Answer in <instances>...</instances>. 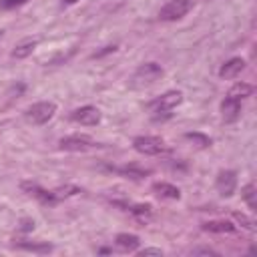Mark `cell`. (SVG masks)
Here are the masks:
<instances>
[{
    "label": "cell",
    "instance_id": "1",
    "mask_svg": "<svg viewBox=\"0 0 257 257\" xmlns=\"http://www.w3.org/2000/svg\"><path fill=\"white\" fill-rule=\"evenodd\" d=\"M181 100H183V92L169 90V92L161 94L159 98H155L153 102H149V110H151L153 118H167V116H171V110L181 104Z\"/></svg>",
    "mask_w": 257,
    "mask_h": 257
},
{
    "label": "cell",
    "instance_id": "2",
    "mask_svg": "<svg viewBox=\"0 0 257 257\" xmlns=\"http://www.w3.org/2000/svg\"><path fill=\"white\" fill-rule=\"evenodd\" d=\"M161 76H163V68H161L157 62H145V64H141V66L135 70V74H133V78H131V86H135V88L151 86V84H155Z\"/></svg>",
    "mask_w": 257,
    "mask_h": 257
},
{
    "label": "cell",
    "instance_id": "3",
    "mask_svg": "<svg viewBox=\"0 0 257 257\" xmlns=\"http://www.w3.org/2000/svg\"><path fill=\"white\" fill-rule=\"evenodd\" d=\"M54 112H56V104L50 100H42V102H34L32 106H28L24 116L32 124H44L54 116Z\"/></svg>",
    "mask_w": 257,
    "mask_h": 257
},
{
    "label": "cell",
    "instance_id": "4",
    "mask_svg": "<svg viewBox=\"0 0 257 257\" xmlns=\"http://www.w3.org/2000/svg\"><path fill=\"white\" fill-rule=\"evenodd\" d=\"M191 8H193V0H171V2H167V4L159 10V18L165 20V22L181 20L183 16L189 14Z\"/></svg>",
    "mask_w": 257,
    "mask_h": 257
},
{
    "label": "cell",
    "instance_id": "5",
    "mask_svg": "<svg viewBox=\"0 0 257 257\" xmlns=\"http://www.w3.org/2000/svg\"><path fill=\"white\" fill-rule=\"evenodd\" d=\"M133 147L137 153L141 155H147V157H155V155H161L167 147L163 143V139L159 137H151V135H143V137H137L133 141Z\"/></svg>",
    "mask_w": 257,
    "mask_h": 257
},
{
    "label": "cell",
    "instance_id": "6",
    "mask_svg": "<svg viewBox=\"0 0 257 257\" xmlns=\"http://www.w3.org/2000/svg\"><path fill=\"white\" fill-rule=\"evenodd\" d=\"M94 145H96L94 139H90L86 135H70V137L60 139V149L62 151H74V153H78V151H88Z\"/></svg>",
    "mask_w": 257,
    "mask_h": 257
},
{
    "label": "cell",
    "instance_id": "7",
    "mask_svg": "<svg viewBox=\"0 0 257 257\" xmlns=\"http://www.w3.org/2000/svg\"><path fill=\"white\" fill-rule=\"evenodd\" d=\"M70 118H72L74 122H80V124L92 126V124H98V122H100V110H98L96 106L86 104V106H80V108L72 110Z\"/></svg>",
    "mask_w": 257,
    "mask_h": 257
},
{
    "label": "cell",
    "instance_id": "8",
    "mask_svg": "<svg viewBox=\"0 0 257 257\" xmlns=\"http://www.w3.org/2000/svg\"><path fill=\"white\" fill-rule=\"evenodd\" d=\"M215 187H217L221 197H231L235 193V187H237V173L235 171H221L217 175Z\"/></svg>",
    "mask_w": 257,
    "mask_h": 257
},
{
    "label": "cell",
    "instance_id": "9",
    "mask_svg": "<svg viewBox=\"0 0 257 257\" xmlns=\"http://www.w3.org/2000/svg\"><path fill=\"white\" fill-rule=\"evenodd\" d=\"M20 187H22V191H26V193L32 195L34 199H38L42 205H54V203L58 201L52 191H46V189H42V187L36 185V183H22Z\"/></svg>",
    "mask_w": 257,
    "mask_h": 257
},
{
    "label": "cell",
    "instance_id": "10",
    "mask_svg": "<svg viewBox=\"0 0 257 257\" xmlns=\"http://www.w3.org/2000/svg\"><path fill=\"white\" fill-rule=\"evenodd\" d=\"M221 114H223L225 122H235L239 118V114H241V100L227 94L225 100L221 102Z\"/></svg>",
    "mask_w": 257,
    "mask_h": 257
},
{
    "label": "cell",
    "instance_id": "11",
    "mask_svg": "<svg viewBox=\"0 0 257 257\" xmlns=\"http://www.w3.org/2000/svg\"><path fill=\"white\" fill-rule=\"evenodd\" d=\"M243 68H245V60L239 58V56H235V58H229L219 68V76L221 78H235V76H239L243 72Z\"/></svg>",
    "mask_w": 257,
    "mask_h": 257
},
{
    "label": "cell",
    "instance_id": "12",
    "mask_svg": "<svg viewBox=\"0 0 257 257\" xmlns=\"http://www.w3.org/2000/svg\"><path fill=\"white\" fill-rule=\"evenodd\" d=\"M203 231L207 233H217V235H223V233H233L235 231V225L225 221V219H215V221H207L201 225Z\"/></svg>",
    "mask_w": 257,
    "mask_h": 257
},
{
    "label": "cell",
    "instance_id": "13",
    "mask_svg": "<svg viewBox=\"0 0 257 257\" xmlns=\"http://www.w3.org/2000/svg\"><path fill=\"white\" fill-rule=\"evenodd\" d=\"M153 191H155L159 197H163V199H179V197H181L179 187H175V185H171V183H165V181L155 183V185H153Z\"/></svg>",
    "mask_w": 257,
    "mask_h": 257
},
{
    "label": "cell",
    "instance_id": "14",
    "mask_svg": "<svg viewBox=\"0 0 257 257\" xmlns=\"http://www.w3.org/2000/svg\"><path fill=\"white\" fill-rule=\"evenodd\" d=\"M139 245H141V239L133 233H118L116 235V247L122 251H135V249H139Z\"/></svg>",
    "mask_w": 257,
    "mask_h": 257
},
{
    "label": "cell",
    "instance_id": "15",
    "mask_svg": "<svg viewBox=\"0 0 257 257\" xmlns=\"http://www.w3.org/2000/svg\"><path fill=\"white\" fill-rule=\"evenodd\" d=\"M36 40L34 38H26V40H22V42H18L16 46H14V50H12V56L14 58H26V56H30L32 54V50L36 48Z\"/></svg>",
    "mask_w": 257,
    "mask_h": 257
},
{
    "label": "cell",
    "instance_id": "16",
    "mask_svg": "<svg viewBox=\"0 0 257 257\" xmlns=\"http://www.w3.org/2000/svg\"><path fill=\"white\" fill-rule=\"evenodd\" d=\"M241 197H243V201L247 203V207H249L251 211L257 209V193H255V185H253V183H247V185L241 189Z\"/></svg>",
    "mask_w": 257,
    "mask_h": 257
},
{
    "label": "cell",
    "instance_id": "17",
    "mask_svg": "<svg viewBox=\"0 0 257 257\" xmlns=\"http://www.w3.org/2000/svg\"><path fill=\"white\" fill-rule=\"evenodd\" d=\"M253 94V84H249V82H237L231 90H229V96H233V98H247V96H251Z\"/></svg>",
    "mask_w": 257,
    "mask_h": 257
},
{
    "label": "cell",
    "instance_id": "18",
    "mask_svg": "<svg viewBox=\"0 0 257 257\" xmlns=\"http://www.w3.org/2000/svg\"><path fill=\"white\" fill-rule=\"evenodd\" d=\"M128 211H131V215H133L135 219H139V221H143V223H147V221L151 219V215H153L151 205H133V207H128Z\"/></svg>",
    "mask_w": 257,
    "mask_h": 257
},
{
    "label": "cell",
    "instance_id": "19",
    "mask_svg": "<svg viewBox=\"0 0 257 257\" xmlns=\"http://www.w3.org/2000/svg\"><path fill=\"white\" fill-rule=\"evenodd\" d=\"M116 171H118L120 175L131 177V179H143L145 175H149V173H151L149 169H141V167H135V165H131V167H118Z\"/></svg>",
    "mask_w": 257,
    "mask_h": 257
},
{
    "label": "cell",
    "instance_id": "20",
    "mask_svg": "<svg viewBox=\"0 0 257 257\" xmlns=\"http://www.w3.org/2000/svg\"><path fill=\"white\" fill-rule=\"evenodd\" d=\"M18 247L24 249V251H32V253H48V251H52L50 243H28V241H22V243H18Z\"/></svg>",
    "mask_w": 257,
    "mask_h": 257
},
{
    "label": "cell",
    "instance_id": "21",
    "mask_svg": "<svg viewBox=\"0 0 257 257\" xmlns=\"http://www.w3.org/2000/svg\"><path fill=\"white\" fill-rule=\"evenodd\" d=\"M185 139H187V141H191V143H195L199 149H205V147H209V145H211V139H209V137H205V135H199V133H187V135H185Z\"/></svg>",
    "mask_w": 257,
    "mask_h": 257
},
{
    "label": "cell",
    "instance_id": "22",
    "mask_svg": "<svg viewBox=\"0 0 257 257\" xmlns=\"http://www.w3.org/2000/svg\"><path fill=\"white\" fill-rule=\"evenodd\" d=\"M233 217H235V221H237V223H241V227H245L247 231H255V223H253L247 215H243V213H235Z\"/></svg>",
    "mask_w": 257,
    "mask_h": 257
},
{
    "label": "cell",
    "instance_id": "23",
    "mask_svg": "<svg viewBox=\"0 0 257 257\" xmlns=\"http://www.w3.org/2000/svg\"><path fill=\"white\" fill-rule=\"evenodd\" d=\"M52 193H54L56 199H62V197H70V195L78 193V189H76V187H64V189H56V191H52Z\"/></svg>",
    "mask_w": 257,
    "mask_h": 257
},
{
    "label": "cell",
    "instance_id": "24",
    "mask_svg": "<svg viewBox=\"0 0 257 257\" xmlns=\"http://www.w3.org/2000/svg\"><path fill=\"white\" fill-rule=\"evenodd\" d=\"M28 0H0V8L2 10H10V8H16V6H22L26 4Z\"/></svg>",
    "mask_w": 257,
    "mask_h": 257
},
{
    "label": "cell",
    "instance_id": "25",
    "mask_svg": "<svg viewBox=\"0 0 257 257\" xmlns=\"http://www.w3.org/2000/svg\"><path fill=\"white\" fill-rule=\"evenodd\" d=\"M139 255H141V257H145V255H159V257H161V255H163V251H161V249H157V247H147V249H141V251H139Z\"/></svg>",
    "mask_w": 257,
    "mask_h": 257
},
{
    "label": "cell",
    "instance_id": "26",
    "mask_svg": "<svg viewBox=\"0 0 257 257\" xmlns=\"http://www.w3.org/2000/svg\"><path fill=\"white\" fill-rule=\"evenodd\" d=\"M191 253L193 255H219L215 249H209V247H199V249H193Z\"/></svg>",
    "mask_w": 257,
    "mask_h": 257
},
{
    "label": "cell",
    "instance_id": "27",
    "mask_svg": "<svg viewBox=\"0 0 257 257\" xmlns=\"http://www.w3.org/2000/svg\"><path fill=\"white\" fill-rule=\"evenodd\" d=\"M70 2H74V0H64V4H70Z\"/></svg>",
    "mask_w": 257,
    "mask_h": 257
}]
</instances>
